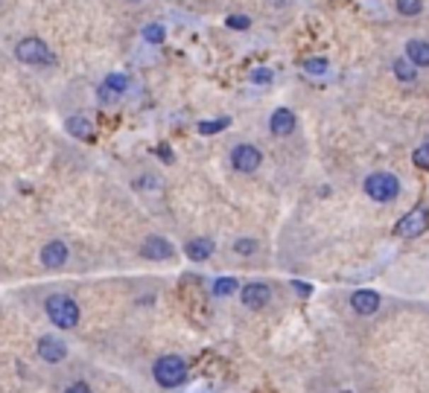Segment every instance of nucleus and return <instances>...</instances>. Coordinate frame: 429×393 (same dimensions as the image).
I'll return each mask as SVG.
<instances>
[{"label": "nucleus", "instance_id": "8", "mask_svg": "<svg viewBox=\"0 0 429 393\" xmlns=\"http://www.w3.org/2000/svg\"><path fill=\"white\" fill-rule=\"evenodd\" d=\"M126 88H129V79L123 76V73H111V76H105V82L100 85V100L103 102H117L126 93Z\"/></svg>", "mask_w": 429, "mask_h": 393}, {"label": "nucleus", "instance_id": "1", "mask_svg": "<svg viewBox=\"0 0 429 393\" xmlns=\"http://www.w3.org/2000/svg\"><path fill=\"white\" fill-rule=\"evenodd\" d=\"M44 312L50 317V324L59 329H74L79 327V303L70 294H50L44 300Z\"/></svg>", "mask_w": 429, "mask_h": 393}, {"label": "nucleus", "instance_id": "24", "mask_svg": "<svg viewBox=\"0 0 429 393\" xmlns=\"http://www.w3.org/2000/svg\"><path fill=\"white\" fill-rule=\"evenodd\" d=\"M307 73H313V76H316V73H319V76H321V73L327 70V61L324 59H307Z\"/></svg>", "mask_w": 429, "mask_h": 393}, {"label": "nucleus", "instance_id": "13", "mask_svg": "<svg viewBox=\"0 0 429 393\" xmlns=\"http://www.w3.org/2000/svg\"><path fill=\"white\" fill-rule=\"evenodd\" d=\"M41 262H44L47 268H62V265L67 262V245H64V242H50V245H44Z\"/></svg>", "mask_w": 429, "mask_h": 393}, {"label": "nucleus", "instance_id": "27", "mask_svg": "<svg viewBox=\"0 0 429 393\" xmlns=\"http://www.w3.org/2000/svg\"><path fill=\"white\" fill-rule=\"evenodd\" d=\"M64 393H93V390H91L85 382H74V385H67V387H64Z\"/></svg>", "mask_w": 429, "mask_h": 393}, {"label": "nucleus", "instance_id": "2", "mask_svg": "<svg viewBox=\"0 0 429 393\" xmlns=\"http://www.w3.org/2000/svg\"><path fill=\"white\" fill-rule=\"evenodd\" d=\"M152 376L161 387L173 390V387H181L187 382V361L181 356H161L155 364H152Z\"/></svg>", "mask_w": 429, "mask_h": 393}, {"label": "nucleus", "instance_id": "10", "mask_svg": "<svg viewBox=\"0 0 429 393\" xmlns=\"http://www.w3.org/2000/svg\"><path fill=\"white\" fill-rule=\"evenodd\" d=\"M269 131L275 137H286V134H292L295 131V114L290 108H278L269 119Z\"/></svg>", "mask_w": 429, "mask_h": 393}, {"label": "nucleus", "instance_id": "28", "mask_svg": "<svg viewBox=\"0 0 429 393\" xmlns=\"http://www.w3.org/2000/svg\"><path fill=\"white\" fill-rule=\"evenodd\" d=\"M295 288H298L301 294H309V286H304V283H295Z\"/></svg>", "mask_w": 429, "mask_h": 393}, {"label": "nucleus", "instance_id": "17", "mask_svg": "<svg viewBox=\"0 0 429 393\" xmlns=\"http://www.w3.org/2000/svg\"><path fill=\"white\" fill-rule=\"evenodd\" d=\"M236 288L240 286H236L234 277H219L217 283H213V294H217V298H228V294H234Z\"/></svg>", "mask_w": 429, "mask_h": 393}, {"label": "nucleus", "instance_id": "20", "mask_svg": "<svg viewBox=\"0 0 429 393\" xmlns=\"http://www.w3.org/2000/svg\"><path fill=\"white\" fill-rule=\"evenodd\" d=\"M423 0H397V12L400 15H421Z\"/></svg>", "mask_w": 429, "mask_h": 393}, {"label": "nucleus", "instance_id": "22", "mask_svg": "<svg viewBox=\"0 0 429 393\" xmlns=\"http://www.w3.org/2000/svg\"><path fill=\"white\" fill-rule=\"evenodd\" d=\"M143 38H147L149 44H161L164 41V30L158 27V23H149V27L143 30Z\"/></svg>", "mask_w": 429, "mask_h": 393}, {"label": "nucleus", "instance_id": "18", "mask_svg": "<svg viewBox=\"0 0 429 393\" xmlns=\"http://www.w3.org/2000/svg\"><path fill=\"white\" fill-rule=\"evenodd\" d=\"M228 126H231V119H228V117H222V119L199 122V131H202V134H217V131H222V129H228Z\"/></svg>", "mask_w": 429, "mask_h": 393}, {"label": "nucleus", "instance_id": "9", "mask_svg": "<svg viewBox=\"0 0 429 393\" xmlns=\"http://www.w3.org/2000/svg\"><path fill=\"white\" fill-rule=\"evenodd\" d=\"M38 356H41L44 361L56 364V361H62V358L67 356V344H64L62 338H56V335H44V338L38 341Z\"/></svg>", "mask_w": 429, "mask_h": 393}, {"label": "nucleus", "instance_id": "15", "mask_svg": "<svg viewBox=\"0 0 429 393\" xmlns=\"http://www.w3.org/2000/svg\"><path fill=\"white\" fill-rule=\"evenodd\" d=\"M406 59L415 67H429V44L426 41H409L406 44Z\"/></svg>", "mask_w": 429, "mask_h": 393}, {"label": "nucleus", "instance_id": "21", "mask_svg": "<svg viewBox=\"0 0 429 393\" xmlns=\"http://www.w3.org/2000/svg\"><path fill=\"white\" fill-rule=\"evenodd\" d=\"M412 160H415V166H418V169L429 172V143H426V146H421V149H415Z\"/></svg>", "mask_w": 429, "mask_h": 393}, {"label": "nucleus", "instance_id": "25", "mask_svg": "<svg viewBox=\"0 0 429 393\" xmlns=\"http://www.w3.org/2000/svg\"><path fill=\"white\" fill-rule=\"evenodd\" d=\"M228 27H231V30H248L251 20H248L246 15H231V18H228Z\"/></svg>", "mask_w": 429, "mask_h": 393}, {"label": "nucleus", "instance_id": "7", "mask_svg": "<svg viewBox=\"0 0 429 393\" xmlns=\"http://www.w3.org/2000/svg\"><path fill=\"white\" fill-rule=\"evenodd\" d=\"M240 298H243V306H248V309H263L272 300V288L266 283H248V286H243Z\"/></svg>", "mask_w": 429, "mask_h": 393}, {"label": "nucleus", "instance_id": "23", "mask_svg": "<svg viewBox=\"0 0 429 393\" xmlns=\"http://www.w3.org/2000/svg\"><path fill=\"white\" fill-rule=\"evenodd\" d=\"M234 251L243 254V257H248V254L257 251V242H254V239H240V242H234Z\"/></svg>", "mask_w": 429, "mask_h": 393}, {"label": "nucleus", "instance_id": "16", "mask_svg": "<svg viewBox=\"0 0 429 393\" xmlns=\"http://www.w3.org/2000/svg\"><path fill=\"white\" fill-rule=\"evenodd\" d=\"M67 131L74 134V137H79V140H93V126L85 119V117H74V119H67Z\"/></svg>", "mask_w": 429, "mask_h": 393}, {"label": "nucleus", "instance_id": "4", "mask_svg": "<svg viewBox=\"0 0 429 393\" xmlns=\"http://www.w3.org/2000/svg\"><path fill=\"white\" fill-rule=\"evenodd\" d=\"M15 56H18L21 61H27V64H38V67L53 64V53H50V47H47L41 38H23V41L18 44Z\"/></svg>", "mask_w": 429, "mask_h": 393}, {"label": "nucleus", "instance_id": "3", "mask_svg": "<svg viewBox=\"0 0 429 393\" xmlns=\"http://www.w3.org/2000/svg\"><path fill=\"white\" fill-rule=\"evenodd\" d=\"M365 195L379 204L394 201L400 195V181L391 175V172H374V175L365 178Z\"/></svg>", "mask_w": 429, "mask_h": 393}, {"label": "nucleus", "instance_id": "12", "mask_svg": "<svg viewBox=\"0 0 429 393\" xmlns=\"http://www.w3.org/2000/svg\"><path fill=\"white\" fill-rule=\"evenodd\" d=\"M140 251H143L147 259H170L173 257V245L166 239H161V236H149L147 242H143Z\"/></svg>", "mask_w": 429, "mask_h": 393}, {"label": "nucleus", "instance_id": "5", "mask_svg": "<svg viewBox=\"0 0 429 393\" xmlns=\"http://www.w3.org/2000/svg\"><path fill=\"white\" fill-rule=\"evenodd\" d=\"M426 230H429V210L426 207H415L412 213H406L394 225V233L403 236V239H415V236H421Z\"/></svg>", "mask_w": 429, "mask_h": 393}, {"label": "nucleus", "instance_id": "11", "mask_svg": "<svg viewBox=\"0 0 429 393\" xmlns=\"http://www.w3.org/2000/svg\"><path fill=\"white\" fill-rule=\"evenodd\" d=\"M350 306L356 315H374L379 309V294L371 291V288H362V291H353L350 298Z\"/></svg>", "mask_w": 429, "mask_h": 393}, {"label": "nucleus", "instance_id": "6", "mask_svg": "<svg viewBox=\"0 0 429 393\" xmlns=\"http://www.w3.org/2000/svg\"><path fill=\"white\" fill-rule=\"evenodd\" d=\"M260 160H263V155H260V149L257 146H248V143H240L236 149L231 152V163H234V169L236 172H257V166H260Z\"/></svg>", "mask_w": 429, "mask_h": 393}, {"label": "nucleus", "instance_id": "26", "mask_svg": "<svg viewBox=\"0 0 429 393\" xmlns=\"http://www.w3.org/2000/svg\"><path fill=\"white\" fill-rule=\"evenodd\" d=\"M251 82H257V85H266V82H272V70H266V67L254 70V73H251Z\"/></svg>", "mask_w": 429, "mask_h": 393}, {"label": "nucleus", "instance_id": "14", "mask_svg": "<svg viewBox=\"0 0 429 393\" xmlns=\"http://www.w3.org/2000/svg\"><path fill=\"white\" fill-rule=\"evenodd\" d=\"M184 254L193 259V262H205L210 254H213V242L210 239H190L184 245Z\"/></svg>", "mask_w": 429, "mask_h": 393}, {"label": "nucleus", "instance_id": "19", "mask_svg": "<svg viewBox=\"0 0 429 393\" xmlns=\"http://www.w3.org/2000/svg\"><path fill=\"white\" fill-rule=\"evenodd\" d=\"M394 73H397V79H403V82H415V67H409V61H403V59H397L394 61Z\"/></svg>", "mask_w": 429, "mask_h": 393}]
</instances>
